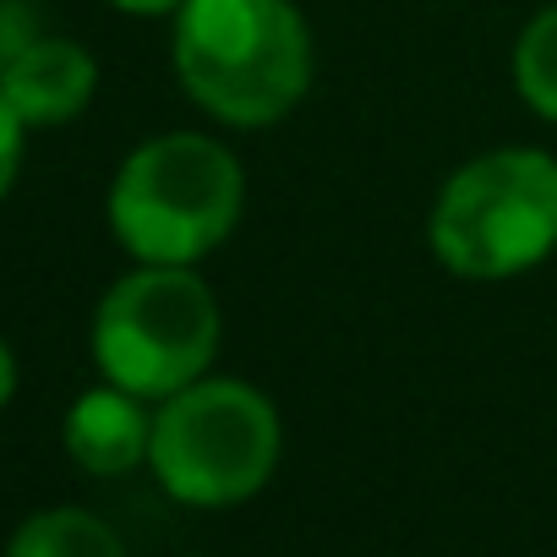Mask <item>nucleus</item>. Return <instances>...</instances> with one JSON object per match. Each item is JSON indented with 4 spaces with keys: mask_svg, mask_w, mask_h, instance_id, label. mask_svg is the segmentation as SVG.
I'll use <instances>...</instances> for the list:
<instances>
[{
    "mask_svg": "<svg viewBox=\"0 0 557 557\" xmlns=\"http://www.w3.org/2000/svg\"><path fill=\"white\" fill-rule=\"evenodd\" d=\"M170 66L213 126L268 132L312 94V23L296 0H186L170 17Z\"/></svg>",
    "mask_w": 557,
    "mask_h": 557,
    "instance_id": "f257e3e1",
    "label": "nucleus"
},
{
    "mask_svg": "<svg viewBox=\"0 0 557 557\" xmlns=\"http://www.w3.org/2000/svg\"><path fill=\"white\" fill-rule=\"evenodd\" d=\"M246 213V170L213 132H159L137 143L110 186L104 224L132 262L202 268Z\"/></svg>",
    "mask_w": 557,
    "mask_h": 557,
    "instance_id": "f03ea898",
    "label": "nucleus"
},
{
    "mask_svg": "<svg viewBox=\"0 0 557 557\" xmlns=\"http://www.w3.org/2000/svg\"><path fill=\"white\" fill-rule=\"evenodd\" d=\"M426 246L465 285H508L557 251V153L486 148L448 170L426 213Z\"/></svg>",
    "mask_w": 557,
    "mask_h": 557,
    "instance_id": "7ed1b4c3",
    "label": "nucleus"
},
{
    "mask_svg": "<svg viewBox=\"0 0 557 557\" xmlns=\"http://www.w3.org/2000/svg\"><path fill=\"white\" fill-rule=\"evenodd\" d=\"M224 339L219 296L202 268L132 262L94 307L88 356L104 383L159 405L213 372Z\"/></svg>",
    "mask_w": 557,
    "mask_h": 557,
    "instance_id": "20e7f679",
    "label": "nucleus"
},
{
    "mask_svg": "<svg viewBox=\"0 0 557 557\" xmlns=\"http://www.w3.org/2000/svg\"><path fill=\"white\" fill-rule=\"evenodd\" d=\"M285 454V421L273 399L246 377H197L191 388L153 405L148 470L181 508H240L251 503Z\"/></svg>",
    "mask_w": 557,
    "mask_h": 557,
    "instance_id": "39448f33",
    "label": "nucleus"
},
{
    "mask_svg": "<svg viewBox=\"0 0 557 557\" xmlns=\"http://www.w3.org/2000/svg\"><path fill=\"white\" fill-rule=\"evenodd\" d=\"M0 94L23 115L28 132H55V126H72L77 115H88V104L99 94V61L77 39L39 34L0 72Z\"/></svg>",
    "mask_w": 557,
    "mask_h": 557,
    "instance_id": "423d86ee",
    "label": "nucleus"
},
{
    "mask_svg": "<svg viewBox=\"0 0 557 557\" xmlns=\"http://www.w3.org/2000/svg\"><path fill=\"white\" fill-rule=\"evenodd\" d=\"M61 448L83 475H99V481L132 475L148 465V448H153V405L99 377V388H83L66 405Z\"/></svg>",
    "mask_w": 557,
    "mask_h": 557,
    "instance_id": "0eeeda50",
    "label": "nucleus"
},
{
    "mask_svg": "<svg viewBox=\"0 0 557 557\" xmlns=\"http://www.w3.org/2000/svg\"><path fill=\"white\" fill-rule=\"evenodd\" d=\"M7 557H132V552L104 513L77 508V503H55V508L28 513L12 530Z\"/></svg>",
    "mask_w": 557,
    "mask_h": 557,
    "instance_id": "6e6552de",
    "label": "nucleus"
},
{
    "mask_svg": "<svg viewBox=\"0 0 557 557\" xmlns=\"http://www.w3.org/2000/svg\"><path fill=\"white\" fill-rule=\"evenodd\" d=\"M508 77H513L519 104L535 121H552L557 126V0H552V7H541L519 28L513 55H508Z\"/></svg>",
    "mask_w": 557,
    "mask_h": 557,
    "instance_id": "1a4fd4ad",
    "label": "nucleus"
},
{
    "mask_svg": "<svg viewBox=\"0 0 557 557\" xmlns=\"http://www.w3.org/2000/svg\"><path fill=\"white\" fill-rule=\"evenodd\" d=\"M45 34L34 0H0V72H7L34 39Z\"/></svg>",
    "mask_w": 557,
    "mask_h": 557,
    "instance_id": "9d476101",
    "label": "nucleus"
},
{
    "mask_svg": "<svg viewBox=\"0 0 557 557\" xmlns=\"http://www.w3.org/2000/svg\"><path fill=\"white\" fill-rule=\"evenodd\" d=\"M28 126L23 115L7 104V94H0V202H7L17 191V175H23V159H28Z\"/></svg>",
    "mask_w": 557,
    "mask_h": 557,
    "instance_id": "9b49d317",
    "label": "nucleus"
},
{
    "mask_svg": "<svg viewBox=\"0 0 557 557\" xmlns=\"http://www.w3.org/2000/svg\"><path fill=\"white\" fill-rule=\"evenodd\" d=\"M110 12H121V17H143V23H153V17H175L186 0H104Z\"/></svg>",
    "mask_w": 557,
    "mask_h": 557,
    "instance_id": "f8f14e48",
    "label": "nucleus"
},
{
    "mask_svg": "<svg viewBox=\"0 0 557 557\" xmlns=\"http://www.w3.org/2000/svg\"><path fill=\"white\" fill-rule=\"evenodd\" d=\"M17 383H23L17 350H12V339H7V334H0V416H7V405L17 399Z\"/></svg>",
    "mask_w": 557,
    "mask_h": 557,
    "instance_id": "ddd939ff",
    "label": "nucleus"
}]
</instances>
